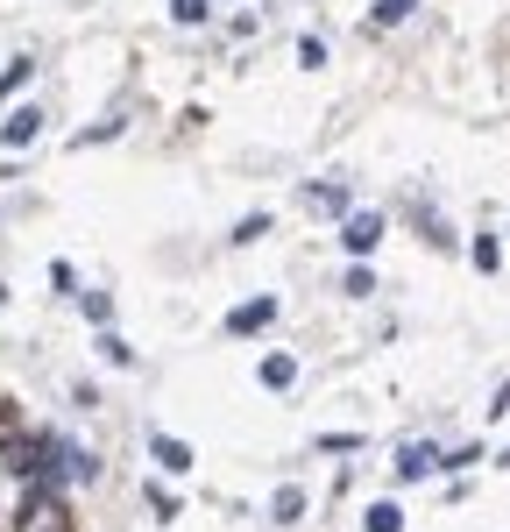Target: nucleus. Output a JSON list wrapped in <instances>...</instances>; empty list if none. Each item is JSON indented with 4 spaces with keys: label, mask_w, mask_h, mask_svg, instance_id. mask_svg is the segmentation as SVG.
I'll use <instances>...</instances> for the list:
<instances>
[{
    "label": "nucleus",
    "mask_w": 510,
    "mask_h": 532,
    "mask_svg": "<svg viewBox=\"0 0 510 532\" xmlns=\"http://www.w3.org/2000/svg\"><path fill=\"white\" fill-rule=\"evenodd\" d=\"M22 532H71V518H64V504H57V490H36L29 504H22V518H15Z\"/></svg>",
    "instance_id": "1"
},
{
    "label": "nucleus",
    "mask_w": 510,
    "mask_h": 532,
    "mask_svg": "<svg viewBox=\"0 0 510 532\" xmlns=\"http://www.w3.org/2000/svg\"><path fill=\"white\" fill-rule=\"evenodd\" d=\"M376 242H383V213H348L340 249H348V256H376Z\"/></svg>",
    "instance_id": "2"
},
{
    "label": "nucleus",
    "mask_w": 510,
    "mask_h": 532,
    "mask_svg": "<svg viewBox=\"0 0 510 532\" xmlns=\"http://www.w3.org/2000/svg\"><path fill=\"white\" fill-rule=\"evenodd\" d=\"M270 320H277V298L263 291V298H248V306H234V313H227V334H263Z\"/></svg>",
    "instance_id": "3"
},
{
    "label": "nucleus",
    "mask_w": 510,
    "mask_h": 532,
    "mask_svg": "<svg viewBox=\"0 0 510 532\" xmlns=\"http://www.w3.org/2000/svg\"><path fill=\"white\" fill-rule=\"evenodd\" d=\"M43 135V107H15L8 121H0V142H8V149H29Z\"/></svg>",
    "instance_id": "4"
},
{
    "label": "nucleus",
    "mask_w": 510,
    "mask_h": 532,
    "mask_svg": "<svg viewBox=\"0 0 510 532\" xmlns=\"http://www.w3.org/2000/svg\"><path fill=\"white\" fill-rule=\"evenodd\" d=\"M149 454H156V469H170V476H185V469H192V447H185V440H170V433H149Z\"/></svg>",
    "instance_id": "5"
},
{
    "label": "nucleus",
    "mask_w": 510,
    "mask_h": 532,
    "mask_svg": "<svg viewBox=\"0 0 510 532\" xmlns=\"http://www.w3.org/2000/svg\"><path fill=\"white\" fill-rule=\"evenodd\" d=\"M433 469H440V447H425V440H411V447L397 454V476H404V483H418V476H433Z\"/></svg>",
    "instance_id": "6"
},
{
    "label": "nucleus",
    "mask_w": 510,
    "mask_h": 532,
    "mask_svg": "<svg viewBox=\"0 0 510 532\" xmlns=\"http://www.w3.org/2000/svg\"><path fill=\"white\" fill-rule=\"evenodd\" d=\"M255 376H263V391H291V384H298V362L277 348V355H263V369H255Z\"/></svg>",
    "instance_id": "7"
},
{
    "label": "nucleus",
    "mask_w": 510,
    "mask_h": 532,
    "mask_svg": "<svg viewBox=\"0 0 510 532\" xmlns=\"http://www.w3.org/2000/svg\"><path fill=\"white\" fill-rule=\"evenodd\" d=\"M411 8H418V0H376V29H397V22H411Z\"/></svg>",
    "instance_id": "8"
},
{
    "label": "nucleus",
    "mask_w": 510,
    "mask_h": 532,
    "mask_svg": "<svg viewBox=\"0 0 510 532\" xmlns=\"http://www.w3.org/2000/svg\"><path fill=\"white\" fill-rule=\"evenodd\" d=\"M362 525H369V532H404V511H397V504H369Z\"/></svg>",
    "instance_id": "9"
},
{
    "label": "nucleus",
    "mask_w": 510,
    "mask_h": 532,
    "mask_svg": "<svg viewBox=\"0 0 510 532\" xmlns=\"http://www.w3.org/2000/svg\"><path fill=\"white\" fill-rule=\"evenodd\" d=\"M305 199H312L319 213H348V192H340V185H312Z\"/></svg>",
    "instance_id": "10"
},
{
    "label": "nucleus",
    "mask_w": 510,
    "mask_h": 532,
    "mask_svg": "<svg viewBox=\"0 0 510 532\" xmlns=\"http://www.w3.org/2000/svg\"><path fill=\"white\" fill-rule=\"evenodd\" d=\"M78 306H85V320H93V327H107V320H114V298H107V291H85Z\"/></svg>",
    "instance_id": "11"
},
{
    "label": "nucleus",
    "mask_w": 510,
    "mask_h": 532,
    "mask_svg": "<svg viewBox=\"0 0 510 532\" xmlns=\"http://www.w3.org/2000/svg\"><path fill=\"white\" fill-rule=\"evenodd\" d=\"M29 71H36L29 57H15L8 71H0V100H8V93H22V86H29Z\"/></svg>",
    "instance_id": "12"
},
{
    "label": "nucleus",
    "mask_w": 510,
    "mask_h": 532,
    "mask_svg": "<svg viewBox=\"0 0 510 532\" xmlns=\"http://www.w3.org/2000/svg\"><path fill=\"white\" fill-rule=\"evenodd\" d=\"M170 15H178L185 29H199V22L213 15V0H170Z\"/></svg>",
    "instance_id": "13"
},
{
    "label": "nucleus",
    "mask_w": 510,
    "mask_h": 532,
    "mask_svg": "<svg viewBox=\"0 0 510 532\" xmlns=\"http://www.w3.org/2000/svg\"><path fill=\"white\" fill-rule=\"evenodd\" d=\"M468 256H475V270H496V263H503V242H496V235H475Z\"/></svg>",
    "instance_id": "14"
},
{
    "label": "nucleus",
    "mask_w": 510,
    "mask_h": 532,
    "mask_svg": "<svg viewBox=\"0 0 510 532\" xmlns=\"http://www.w3.org/2000/svg\"><path fill=\"white\" fill-rule=\"evenodd\" d=\"M100 355H107V362H114V369H128V362H135V348H128V341H121V334H100Z\"/></svg>",
    "instance_id": "15"
},
{
    "label": "nucleus",
    "mask_w": 510,
    "mask_h": 532,
    "mask_svg": "<svg viewBox=\"0 0 510 532\" xmlns=\"http://www.w3.org/2000/svg\"><path fill=\"white\" fill-rule=\"evenodd\" d=\"M263 235H270V213H248V220L234 227V242H263Z\"/></svg>",
    "instance_id": "16"
},
{
    "label": "nucleus",
    "mask_w": 510,
    "mask_h": 532,
    "mask_svg": "<svg viewBox=\"0 0 510 532\" xmlns=\"http://www.w3.org/2000/svg\"><path fill=\"white\" fill-rule=\"evenodd\" d=\"M270 511H277V518H284V525H291V518H298V511H305V490H277V504H270Z\"/></svg>",
    "instance_id": "17"
},
{
    "label": "nucleus",
    "mask_w": 510,
    "mask_h": 532,
    "mask_svg": "<svg viewBox=\"0 0 510 532\" xmlns=\"http://www.w3.org/2000/svg\"><path fill=\"white\" fill-rule=\"evenodd\" d=\"M319 447H326V454H355V447H362V433H326Z\"/></svg>",
    "instance_id": "18"
},
{
    "label": "nucleus",
    "mask_w": 510,
    "mask_h": 532,
    "mask_svg": "<svg viewBox=\"0 0 510 532\" xmlns=\"http://www.w3.org/2000/svg\"><path fill=\"white\" fill-rule=\"evenodd\" d=\"M369 291H376V277H369V270L355 263V270H348V298H369Z\"/></svg>",
    "instance_id": "19"
},
{
    "label": "nucleus",
    "mask_w": 510,
    "mask_h": 532,
    "mask_svg": "<svg viewBox=\"0 0 510 532\" xmlns=\"http://www.w3.org/2000/svg\"><path fill=\"white\" fill-rule=\"evenodd\" d=\"M489 412H510V384H503V391H496V405H489Z\"/></svg>",
    "instance_id": "20"
},
{
    "label": "nucleus",
    "mask_w": 510,
    "mask_h": 532,
    "mask_svg": "<svg viewBox=\"0 0 510 532\" xmlns=\"http://www.w3.org/2000/svg\"><path fill=\"white\" fill-rule=\"evenodd\" d=\"M503 469H510V447H503Z\"/></svg>",
    "instance_id": "21"
}]
</instances>
